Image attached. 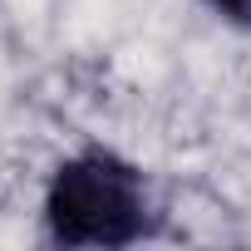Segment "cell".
Listing matches in <instances>:
<instances>
[{
  "label": "cell",
  "mask_w": 251,
  "mask_h": 251,
  "mask_svg": "<svg viewBox=\"0 0 251 251\" xmlns=\"http://www.w3.org/2000/svg\"><path fill=\"white\" fill-rule=\"evenodd\" d=\"M45 212L50 236L64 246H128L148 231L143 177L113 153H84L64 163L50 182Z\"/></svg>",
  "instance_id": "6da1fadb"
},
{
  "label": "cell",
  "mask_w": 251,
  "mask_h": 251,
  "mask_svg": "<svg viewBox=\"0 0 251 251\" xmlns=\"http://www.w3.org/2000/svg\"><path fill=\"white\" fill-rule=\"evenodd\" d=\"M212 5H217L226 20H236V25H251V0H212Z\"/></svg>",
  "instance_id": "7a4b0ae2"
}]
</instances>
